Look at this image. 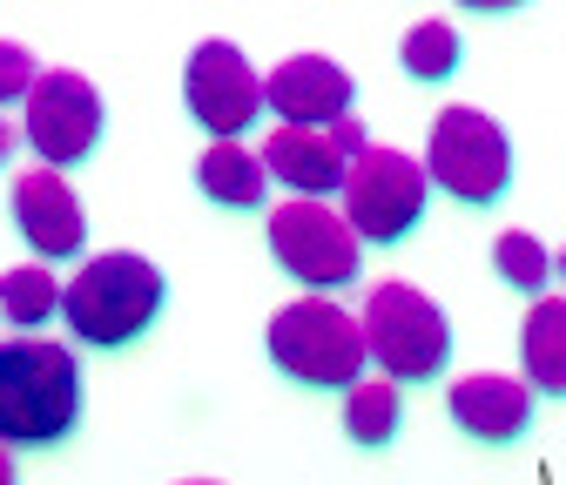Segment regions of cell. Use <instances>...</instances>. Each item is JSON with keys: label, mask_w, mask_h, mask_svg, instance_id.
Instances as JSON below:
<instances>
[{"label": "cell", "mask_w": 566, "mask_h": 485, "mask_svg": "<svg viewBox=\"0 0 566 485\" xmlns=\"http://www.w3.org/2000/svg\"><path fill=\"white\" fill-rule=\"evenodd\" d=\"M163 270L142 256V250H108V256H88V270L61 291V317L88 351H122L135 344L163 317Z\"/></svg>", "instance_id": "2"}, {"label": "cell", "mask_w": 566, "mask_h": 485, "mask_svg": "<svg viewBox=\"0 0 566 485\" xmlns=\"http://www.w3.org/2000/svg\"><path fill=\"white\" fill-rule=\"evenodd\" d=\"M0 310H8L21 330H34V324H48L54 310H61V284L41 270V263H28V270H8L0 276Z\"/></svg>", "instance_id": "18"}, {"label": "cell", "mask_w": 566, "mask_h": 485, "mask_svg": "<svg viewBox=\"0 0 566 485\" xmlns=\"http://www.w3.org/2000/svg\"><path fill=\"white\" fill-rule=\"evenodd\" d=\"M553 270H559V276H566V250H559V256H553Z\"/></svg>", "instance_id": "24"}, {"label": "cell", "mask_w": 566, "mask_h": 485, "mask_svg": "<svg viewBox=\"0 0 566 485\" xmlns=\"http://www.w3.org/2000/svg\"><path fill=\"white\" fill-rule=\"evenodd\" d=\"M324 135H331V149H337L344 162H358V156L371 149V135H365V122H358V115H344V122H337V128H324Z\"/></svg>", "instance_id": "21"}, {"label": "cell", "mask_w": 566, "mask_h": 485, "mask_svg": "<svg viewBox=\"0 0 566 485\" xmlns=\"http://www.w3.org/2000/svg\"><path fill=\"white\" fill-rule=\"evenodd\" d=\"M196 182L209 202H223V210H256L270 176H263V156H250L243 143H209L202 162H196Z\"/></svg>", "instance_id": "15"}, {"label": "cell", "mask_w": 566, "mask_h": 485, "mask_svg": "<svg viewBox=\"0 0 566 485\" xmlns=\"http://www.w3.org/2000/svg\"><path fill=\"white\" fill-rule=\"evenodd\" d=\"M398 419H405V411H398V384H391V378L344 391V439H350V445H365V452L391 445V439H398Z\"/></svg>", "instance_id": "16"}, {"label": "cell", "mask_w": 566, "mask_h": 485, "mask_svg": "<svg viewBox=\"0 0 566 485\" xmlns=\"http://www.w3.org/2000/svg\"><path fill=\"white\" fill-rule=\"evenodd\" d=\"M102 143V88L75 67H41V82L28 95V149L41 169H75Z\"/></svg>", "instance_id": "8"}, {"label": "cell", "mask_w": 566, "mask_h": 485, "mask_svg": "<svg viewBox=\"0 0 566 485\" xmlns=\"http://www.w3.org/2000/svg\"><path fill=\"white\" fill-rule=\"evenodd\" d=\"M8 210H14V230L28 236L34 256H48V263L82 256V243H88V217H82V202H75V189H67L61 169H28V176H14Z\"/></svg>", "instance_id": "10"}, {"label": "cell", "mask_w": 566, "mask_h": 485, "mask_svg": "<svg viewBox=\"0 0 566 485\" xmlns=\"http://www.w3.org/2000/svg\"><path fill=\"white\" fill-rule=\"evenodd\" d=\"M358 324H365L371 365H385L391 384H432L446 371V358H452V324H446V310L424 297V291H411V284H371Z\"/></svg>", "instance_id": "4"}, {"label": "cell", "mask_w": 566, "mask_h": 485, "mask_svg": "<svg viewBox=\"0 0 566 485\" xmlns=\"http://www.w3.org/2000/svg\"><path fill=\"white\" fill-rule=\"evenodd\" d=\"M492 270L506 276L513 291H526L533 304H539V291H546V276H553V256L526 236V230H506L500 243H492Z\"/></svg>", "instance_id": "19"}, {"label": "cell", "mask_w": 566, "mask_h": 485, "mask_svg": "<svg viewBox=\"0 0 566 485\" xmlns=\"http://www.w3.org/2000/svg\"><path fill=\"white\" fill-rule=\"evenodd\" d=\"M424 202H432V176L398 149H365L344 176V223L358 230V243H378V250L405 243L424 223Z\"/></svg>", "instance_id": "7"}, {"label": "cell", "mask_w": 566, "mask_h": 485, "mask_svg": "<svg viewBox=\"0 0 566 485\" xmlns=\"http://www.w3.org/2000/svg\"><path fill=\"white\" fill-rule=\"evenodd\" d=\"M82 419L75 351L54 337L0 344V445H61Z\"/></svg>", "instance_id": "1"}, {"label": "cell", "mask_w": 566, "mask_h": 485, "mask_svg": "<svg viewBox=\"0 0 566 485\" xmlns=\"http://www.w3.org/2000/svg\"><path fill=\"white\" fill-rule=\"evenodd\" d=\"M263 351L283 378H297L304 391H358L365 384V324L331 297H297L283 304L263 330Z\"/></svg>", "instance_id": "3"}, {"label": "cell", "mask_w": 566, "mask_h": 485, "mask_svg": "<svg viewBox=\"0 0 566 485\" xmlns=\"http://www.w3.org/2000/svg\"><path fill=\"white\" fill-rule=\"evenodd\" d=\"M34 82H41L34 54H28L21 41H0V102H28V95H34Z\"/></svg>", "instance_id": "20"}, {"label": "cell", "mask_w": 566, "mask_h": 485, "mask_svg": "<svg viewBox=\"0 0 566 485\" xmlns=\"http://www.w3.org/2000/svg\"><path fill=\"white\" fill-rule=\"evenodd\" d=\"M398 61H405L411 82H452L459 61H465V41H459L446 21H418V28L398 41Z\"/></svg>", "instance_id": "17"}, {"label": "cell", "mask_w": 566, "mask_h": 485, "mask_svg": "<svg viewBox=\"0 0 566 485\" xmlns=\"http://www.w3.org/2000/svg\"><path fill=\"white\" fill-rule=\"evenodd\" d=\"M263 102L283 128H337L350 115V75L331 54H291L276 75H263Z\"/></svg>", "instance_id": "11"}, {"label": "cell", "mask_w": 566, "mask_h": 485, "mask_svg": "<svg viewBox=\"0 0 566 485\" xmlns=\"http://www.w3.org/2000/svg\"><path fill=\"white\" fill-rule=\"evenodd\" d=\"M0 485H14V452L0 445Z\"/></svg>", "instance_id": "22"}, {"label": "cell", "mask_w": 566, "mask_h": 485, "mask_svg": "<svg viewBox=\"0 0 566 485\" xmlns=\"http://www.w3.org/2000/svg\"><path fill=\"white\" fill-rule=\"evenodd\" d=\"M182 108L217 135V143H237V135L256 128V115L270 108L263 102V75L243 61V48L230 41H202L182 67Z\"/></svg>", "instance_id": "9"}, {"label": "cell", "mask_w": 566, "mask_h": 485, "mask_svg": "<svg viewBox=\"0 0 566 485\" xmlns=\"http://www.w3.org/2000/svg\"><path fill=\"white\" fill-rule=\"evenodd\" d=\"M189 485H209V478H189Z\"/></svg>", "instance_id": "25"}, {"label": "cell", "mask_w": 566, "mask_h": 485, "mask_svg": "<svg viewBox=\"0 0 566 485\" xmlns=\"http://www.w3.org/2000/svg\"><path fill=\"white\" fill-rule=\"evenodd\" d=\"M263 236H270V256H276V270L283 276H297L304 291H344V284H358V263H365V250H358V230L344 223V210H331V202H276L270 210V223H263Z\"/></svg>", "instance_id": "5"}, {"label": "cell", "mask_w": 566, "mask_h": 485, "mask_svg": "<svg viewBox=\"0 0 566 485\" xmlns=\"http://www.w3.org/2000/svg\"><path fill=\"white\" fill-rule=\"evenodd\" d=\"M446 411L452 425L479 445H513L526 425H533V384L526 378H500V371H479V378H459L446 391Z\"/></svg>", "instance_id": "12"}, {"label": "cell", "mask_w": 566, "mask_h": 485, "mask_svg": "<svg viewBox=\"0 0 566 485\" xmlns=\"http://www.w3.org/2000/svg\"><path fill=\"white\" fill-rule=\"evenodd\" d=\"M520 365L533 398H566V297H539L520 330Z\"/></svg>", "instance_id": "14"}, {"label": "cell", "mask_w": 566, "mask_h": 485, "mask_svg": "<svg viewBox=\"0 0 566 485\" xmlns=\"http://www.w3.org/2000/svg\"><path fill=\"white\" fill-rule=\"evenodd\" d=\"M263 176L283 182L291 196H304V202H317V196H344L350 162L331 149L324 128H276L263 143Z\"/></svg>", "instance_id": "13"}, {"label": "cell", "mask_w": 566, "mask_h": 485, "mask_svg": "<svg viewBox=\"0 0 566 485\" xmlns=\"http://www.w3.org/2000/svg\"><path fill=\"white\" fill-rule=\"evenodd\" d=\"M14 156V135H8V122H0V162H8Z\"/></svg>", "instance_id": "23"}, {"label": "cell", "mask_w": 566, "mask_h": 485, "mask_svg": "<svg viewBox=\"0 0 566 485\" xmlns=\"http://www.w3.org/2000/svg\"><path fill=\"white\" fill-rule=\"evenodd\" d=\"M424 176H432L446 196L472 202V210L500 202L506 182H513V143H506V128L492 122L485 108H446L432 122V143H424Z\"/></svg>", "instance_id": "6"}]
</instances>
